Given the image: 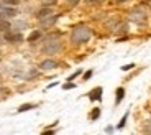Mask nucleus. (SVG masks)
I'll use <instances>...</instances> for the list:
<instances>
[{
	"label": "nucleus",
	"mask_w": 151,
	"mask_h": 135,
	"mask_svg": "<svg viewBox=\"0 0 151 135\" xmlns=\"http://www.w3.org/2000/svg\"><path fill=\"white\" fill-rule=\"evenodd\" d=\"M41 135H54V132H53V130H45Z\"/></svg>",
	"instance_id": "26"
},
{
	"label": "nucleus",
	"mask_w": 151,
	"mask_h": 135,
	"mask_svg": "<svg viewBox=\"0 0 151 135\" xmlns=\"http://www.w3.org/2000/svg\"><path fill=\"white\" fill-rule=\"evenodd\" d=\"M127 117H128V114H125L123 117H122V120H120V124H118V128H122L125 125V122H127Z\"/></svg>",
	"instance_id": "19"
},
{
	"label": "nucleus",
	"mask_w": 151,
	"mask_h": 135,
	"mask_svg": "<svg viewBox=\"0 0 151 135\" xmlns=\"http://www.w3.org/2000/svg\"><path fill=\"white\" fill-rule=\"evenodd\" d=\"M18 4V0H4V5L7 7V5H17Z\"/></svg>",
	"instance_id": "18"
},
{
	"label": "nucleus",
	"mask_w": 151,
	"mask_h": 135,
	"mask_svg": "<svg viewBox=\"0 0 151 135\" xmlns=\"http://www.w3.org/2000/svg\"><path fill=\"white\" fill-rule=\"evenodd\" d=\"M91 36H92L91 28L86 26V25H79V26H76L74 30H72L71 43L72 45H84V43H87L89 40H91Z\"/></svg>",
	"instance_id": "1"
},
{
	"label": "nucleus",
	"mask_w": 151,
	"mask_h": 135,
	"mask_svg": "<svg viewBox=\"0 0 151 135\" xmlns=\"http://www.w3.org/2000/svg\"><path fill=\"white\" fill-rule=\"evenodd\" d=\"M8 94H10V89H7V87H0V97H7Z\"/></svg>",
	"instance_id": "15"
},
{
	"label": "nucleus",
	"mask_w": 151,
	"mask_h": 135,
	"mask_svg": "<svg viewBox=\"0 0 151 135\" xmlns=\"http://www.w3.org/2000/svg\"><path fill=\"white\" fill-rule=\"evenodd\" d=\"M130 20L138 23V25H141V23L146 22V13H145L141 8H135V10L130 12Z\"/></svg>",
	"instance_id": "3"
},
{
	"label": "nucleus",
	"mask_w": 151,
	"mask_h": 135,
	"mask_svg": "<svg viewBox=\"0 0 151 135\" xmlns=\"http://www.w3.org/2000/svg\"><path fill=\"white\" fill-rule=\"evenodd\" d=\"M63 87H64V89H72V87H74V84H64Z\"/></svg>",
	"instance_id": "27"
},
{
	"label": "nucleus",
	"mask_w": 151,
	"mask_h": 135,
	"mask_svg": "<svg viewBox=\"0 0 151 135\" xmlns=\"http://www.w3.org/2000/svg\"><path fill=\"white\" fill-rule=\"evenodd\" d=\"M91 76H92V69H91V71H87L86 74H84V79H86V81H87V79L91 78Z\"/></svg>",
	"instance_id": "22"
},
{
	"label": "nucleus",
	"mask_w": 151,
	"mask_h": 135,
	"mask_svg": "<svg viewBox=\"0 0 151 135\" xmlns=\"http://www.w3.org/2000/svg\"><path fill=\"white\" fill-rule=\"evenodd\" d=\"M99 115H100V109H94V112L91 114V119L95 120V119H99Z\"/></svg>",
	"instance_id": "17"
},
{
	"label": "nucleus",
	"mask_w": 151,
	"mask_h": 135,
	"mask_svg": "<svg viewBox=\"0 0 151 135\" xmlns=\"http://www.w3.org/2000/svg\"><path fill=\"white\" fill-rule=\"evenodd\" d=\"M33 107H36V105L35 104H23L18 107V112H25V110H30V109H33Z\"/></svg>",
	"instance_id": "12"
},
{
	"label": "nucleus",
	"mask_w": 151,
	"mask_h": 135,
	"mask_svg": "<svg viewBox=\"0 0 151 135\" xmlns=\"http://www.w3.org/2000/svg\"><path fill=\"white\" fill-rule=\"evenodd\" d=\"M2 41H5V40H4V36H0V43H2Z\"/></svg>",
	"instance_id": "28"
},
{
	"label": "nucleus",
	"mask_w": 151,
	"mask_h": 135,
	"mask_svg": "<svg viewBox=\"0 0 151 135\" xmlns=\"http://www.w3.org/2000/svg\"><path fill=\"white\" fill-rule=\"evenodd\" d=\"M79 74H81V69H79V71H76V73H74V74H72V76H71V78H69V81H72V79H74V78H76V76H79Z\"/></svg>",
	"instance_id": "23"
},
{
	"label": "nucleus",
	"mask_w": 151,
	"mask_h": 135,
	"mask_svg": "<svg viewBox=\"0 0 151 135\" xmlns=\"http://www.w3.org/2000/svg\"><path fill=\"white\" fill-rule=\"evenodd\" d=\"M58 18H59V17H58V15H51V17H46V18L40 20V26H41V28H45V30H48V28H51V26H53L54 23L58 22Z\"/></svg>",
	"instance_id": "5"
},
{
	"label": "nucleus",
	"mask_w": 151,
	"mask_h": 135,
	"mask_svg": "<svg viewBox=\"0 0 151 135\" xmlns=\"http://www.w3.org/2000/svg\"><path fill=\"white\" fill-rule=\"evenodd\" d=\"M133 66H135L133 63H132V64H127V66H123V68H122V71H130V69H132Z\"/></svg>",
	"instance_id": "21"
},
{
	"label": "nucleus",
	"mask_w": 151,
	"mask_h": 135,
	"mask_svg": "<svg viewBox=\"0 0 151 135\" xmlns=\"http://www.w3.org/2000/svg\"><path fill=\"white\" fill-rule=\"evenodd\" d=\"M127 30H128V26L125 25H120V26H117V33H127Z\"/></svg>",
	"instance_id": "16"
},
{
	"label": "nucleus",
	"mask_w": 151,
	"mask_h": 135,
	"mask_svg": "<svg viewBox=\"0 0 151 135\" xmlns=\"http://www.w3.org/2000/svg\"><path fill=\"white\" fill-rule=\"evenodd\" d=\"M4 30H10V23L2 20V22H0V31H4Z\"/></svg>",
	"instance_id": "13"
},
{
	"label": "nucleus",
	"mask_w": 151,
	"mask_h": 135,
	"mask_svg": "<svg viewBox=\"0 0 151 135\" xmlns=\"http://www.w3.org/2000/svg\"><path fill=\"white\" fill-rule=\"evenodd\" d=\"M61 51V43L59 41H51V43H45L41 48V53L43 54H48V56H51V54H56V53Z\"/></svg>",
	"instance_id": "2"
},
{
	"label": "nucleus",
	"mask_w": 151,
	"mask_h": 135,
	"mask_svg": "<svg viewBox=\"0 0 151 135\" xmlns=\"http://www.w3.org/2000/svg\"><path fill=\"white\" fill-rule=\"evenodd\" d=\"M100 94H102V87H97V89H94L92 91L91 94H89V97H91V101H95V99H97V101H100Z\"/></svg>",
	"instance_id": "9"
},
{
	"label": "nucleus",
	"mask_w": 151,
	"mask_h": 135,
	"mask_svg": "<svg viewBox=\"0 0 151 135\" xmlns=\"http://www.w3.org/2000/svg\"><path fill=\"white\" fill-rule=\"evenodd\" d=\"M87 2H89V4H102L104 0H87Z\"/></svg>",
	"instance_id": "24"
},
{
	"label": "nucleus",
	"mask_w": 151,
	"mask_h": 135,
	"mask_svg": "<svg viewBox=\"0 0 151 135\" xmlns=\"http://www.w3.org/2000/svg\"><path fill=\"white\" fill-rule=\"evenodd\" d=\"M40 38H41V31L36 30V31H33V33H31L30 36H28V41L33 43V41H36V40H40Z\"/></svg>",
	"instance_id": "10"
},
{
	"label": "nucleus",
	"mask_w": 151,
	"mask_h": 135,
	"mask_svg": "<svg viewBox=\"0 0 151 135\" xmlns=\"http://www.w3.org/2000/svg\"><path fill=\"white\" fill-rule=\"evenodd\" d=\"M123 96H125V89H123V87H118V89H117V99H115V104H120L122 99H123Z\"/></svg>",
	"instance_id": "11"
},
{
	"label": "nucleus",
	"mask_w": 151,
	"mask_h": 135,
	"mask_svg": "<svg viewBox=\"0 0 151 135\" xmlns=\"http://www.w3.org/2000/svg\"><path fill=\"white\" fill-rule=\"evenodd\" d=\"M146 2H148V4H151V0H146Z\"/></svg>",
	"instance_id": "30"
},
{
	"label": "nucleus",
	"mask_w": 151,
	"mask_h": 135,
	"mask_svg": "<svg viewBox=\"0 0 151 135\" xmlns=\"http://www.w3.org/2000/svg\"><path fill=\"white\" fill-rule=\"evenodd\" d=\"M0 8H2V15H4V18H12V17H17V10L15 8H10V7H5V5H0Z\"/></svg>",
	"instance_id": "8"
},
{
	"label": "nucleus",
	"mask_w": 151,
	"mask_h": 135,
	"mask_svg": "<svg viewBox=\"0 0 151 135\" xmlns=\"http://www.w3.org/2000/svg\"><path fill=\"white\" fill-rule=\"evenodd\" d=\"M4 40L5 41H8V43H22L23 41V36H22V33H18V31H5V35H4Z\"/></svg>",
	"instance_id": "4"
},
{
	"label": "nucleus",
	"mask_w": 151,
	"mask_h": 135,
	"mask_svg": "<svg viewBox=\"0 0 151 135\" xmlns=\"http://www.w3.org/2000/svg\"><path fill=\"white\" fill-rule=\"evenodd\" d=\"M0 20H4V15H2V12H0Z\"/></svg>",
	"instance_id": "29"
},
{
	"label": "nucleus",
	"mask_w": 151,
	"mask_h": 135,
	"mask_svg": "<svg viewBox=\"0 0 151 135\" xmlns=\"http://www.w3.org/2000/svg\"><path fill=\"white\" fill-rule=\"evenodd\" d=\"M127 2H130V0H113L112 4L113 5H122V4H127Z\"/></svg>",
	"instance_id": "20"
},
{
	"label": "nucleus",
	"mask_w": 151,
	"mask_h": 135,
	"mask_svg": "<svg viewBox=\"0 0 151 135\" xmlns=\"http://www.w3.org/2000/svg\"><path fill=\"white\" fill-rule=\"evenodd\" d=\"M51 15H53V8H51V7H43L41 10L36 12V18H38V20H43V18H46V17H51Z\"/></svg>",
	"instance_id": "7"
},
{
	"label": "nucleus",
	"mask_w": 151,
	"mask_h": 135,
	"mask_svg": "<svg viewBox=\"0 0 151 135\" xmlns=\"http://www.w3.org/2000/svg\"><path fill=\"white\" fill-rule=\"evenodd\" d=\"M36 74H38V71H30L28 73V78H35Z\"/></svg>",
	"instance_id": "25"
},
{
	"label": "nucleus",
	"mask_w": 151,
	"mask_h": 135,
	"mask_svg": "<svg viewBox=\"0 0 151 135\" xmlns=\"http://www.w3.org/2000/svg\"><path fill=\"white\" fill-rule=\"evenodd\" d=\"M56 68H58V63L54 60H45L40 64V69H43V71H51V69H56Z\"/></svg>",
	"instance_id": "6"
},
{
	"label": "nucleus",
	"mask_w": 151,
	"mask_h": 135,
	"mask_svg": "<svg viewBox=\"0 0 151 135\" xmlns=\"http://www.w3.org/2000/svg\"><path fill=\"white\" fill-rule=\"evenodd\" d=\"M43 2V7H53V5H56L58 0H41Z\"/></svg>",
	"instance_id": "14"
}]
</instances>
